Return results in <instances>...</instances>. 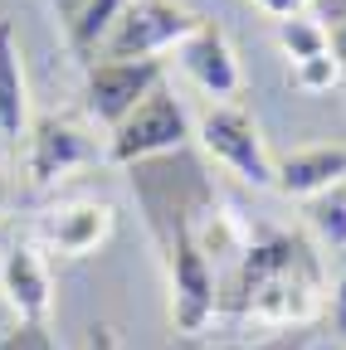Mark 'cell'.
<instances>
[{"label": "cell", "mask_w": 346, "mask_h": 350, "mask_svg": "<svg viewBox=\"0 0 346 350\" xmlns=\"http://www.w3.org/2000/svg\"><path fill=\"white\" fill-rule=\"evenodd\" d=\"M327 10H332V20H336V15H346V0H327Z\"/></svg>", "instance_id": "obj_22"}, {"label": "cell", "mask_w": 346, "mask_h": 350, "mask_svg": "<svg viewBox=\"0 0 346 350\" xmlns=\"http://www.w3.org/2000/svg\"><path fill=\"white\" fill-rule=\"evenodd\" d=\"M302 219L327 248H346V185L302 200Z\"/></svg>", "instance_id": "obj_13"}, {"label": "cell", "mask_w": 346, "mask_h": 350, "mask_svg": "<svg viewBox=\"0 0 346 350\" xmlns=\"http://www.w3.org/2000/svg\"><path fill=\"white\" fill-rule=\"evenodd\" d=\"M312 331L308 326H288V336H278V340H269V345H254V350H312Z\"/></svg>", "instance_id": "obj_18"}, {"label": "cell", "mask_w": 346, "mask_h": 350, "mask_svg": "<svg viewBox=\"0 0 346 350\" xmlns=\"http://www.w3.org/2000/svg\"><path fill=\"white\" fill-rule=\"evenodd\" d=\"M166 278H171V326L181 336H200L214 312H220V282H214L210 253L200 248V239L181 224L166 253Z\"/></svg>", "instance_id": "obj_5"}, {"label": "cell", "mask_w": 346, "mask_h": 350, "mask_svg": "<svg viewBox=\"0 0 346 350\" xmlns=\"http://www.w3.org/2000/svg\"><path fill=\"white\" fill-rule=\"evenodd\" d=\"M234 312L264 326H312L322 312V273L293 234L249 239L234 273Z\"/></svg>", "instance_id": "obj_1"}, {"label": "cell", "mask_w": 346, "mask_h": 350, "mask_svg": "<svg viewBox=\"0 0 346 350\" xmlns=\"http://www.w3.org/2000/svg\"><path fill=\"white\" fill-rule=\"evenodd\" d=\"M117 229V209L108 200H69L54 204L39 219V239H45L59 258H88L98 253Z\"/></svg>", "instance_id": "obj_10"}, {"label": "cell", "mask_w": 346, "mask_h": 350, "mask_svg": "<svg viewBox=\"0 0 346 350\" xmlns=\"http://www.w3.org/2000/svg\"><path fill=\"white\" fill-rule=\"evenodd\" d=\"M88 350H122V340H117V331L108 321H93L88 326Z\"/></svg>", "instance_id": "obj_20"}, {"label": "cell", "mask_w": 346, "mask_h": 350, "mask_svg": "<svg viewBox=\"0 0 346 350\" xmlns=\"http://www.w3.org/2000/svg\"><path fill=\"white\" fill-rule=\"evenodd\" d=\"M195 137H200V146H205L214 161H220L230 175H239L244 185H254V190H273V151H269L264 131H258V122H254L244 107H234V103H214V107L200 117Z\"/></svg>", "instance_id": "obj_3"}, {"label": "cell", "mask_w": 346, "mask_h": 350, "mask_svg": "<svg viewBox=\"0 0 346 350\" xmlns=\"http://www.w3.org/2000/svg\"><path fill=\"white\" fill-rule=\"evenodd\" d=\"M29 131V83H25V59L15 25L0 20V142L20 146Z\"/></svg>", "instance_id": "obj_12"}, {"label": "cell", "mask_w": 346, "mask_h": 350, "mask_svg": "<svg viewBox=\"0 0 346 350\" xmlns=\"http://www.w3.org/2000/svg\"><path fill=\"white\" fill-rule=\"evenodd\" d=\"M332 34V54L346 64V15H336V29H327Z\"/></svg>", "instance_id": "obj_21"}, {"label": "cell", "mask_w": 346, "mask_h": 350, "mask_svg": "<svg viewBox=\"0 0 346 350\" xmlns=\"http://www.w3.org/2000/svg\"><path fill=\"white\" fill-rule=\"evenodd\" d=\"M200 20L205 15H195L181 0H132L98 49L103 59H156L161 49H176Z\"/></svg>", "instance_id": "obj_4"}, {"label": "cell", "mask_w": 346, "mask_h": 350, "mask_svg": "<svg viewBox=\"0 0 346 350\" xmlns=\"http://www.w3.org/2000/svg\"><path fill=\"white\" fill-rule=\"evenodd\" d=\"M341 59L327 49V54H312V59H302V64H293V88H297V93H332V88L341 83Z\"/></svg>", "instance_id": "obj_16"}, {"label": "cell", "mask_w": 346, "mask_h": 350, "mask_svg": "<svg viewBox=\"0 0 346 350\" xmlns=\"http://www.w3.org/2000/svg\"><path fill=\"white\" fill-rule=\"evenodd\" d=\"M249 5H258V10L273 15V20H288V15H302V10H308V0H249Z\"/></svg>", "instance_id": "obj_19"}, {"label": "cell", "mask_w": 346, "mask_h": 350, "mask_svg": "<svg viewBox=\"0 0 346 350\" xmlns=\"http://www.w3.org/2000/svg\"><path fill=\"white\" fill-rule=\"evenodd\" d=\"M156 88H161V64L156 59H98V64H88L83 98H88V117L112 131Z\"/></svg>", "instance_id": "obj_7"}, {"label": "cell", "mask_w": 346, "mask_h": 350, "mask_svg": "<svg viewBox=\"0 0 346 350\" xmlns=\"http://www.w3.org/2000/svg\"><path fill=\"white\" fill-rule=\"evenodd\" d=\"M278 49L293 59V64H302V59H312V54H327L332 49V34H327V25L322 20H308V15H288V20H278Z\"/></svg>", "instance_id": "obj_14"}, {"label": "cell", "mask_w": 346, "mask_h": 350, "mask_svg": "<svg viewBox=\"0 0 346 350\" xmlns=\"http://www.w3.org/2000/svg\"><path fill=\"white\" fill-rule=\"evenodd\" d=\"M176 64H181V73L200 88V93H210V98H234L239 88H244V73H239V59H234V44H230V34L220 29V25H210V20H200L181 44H176Z\"/></svg>", "instance_id": "obj_8"}, {"label": "cell", "mask_w": 346, "mask_h": 350, "mask_svg": "<svg viewBox=\"0 0 346 350\" xmlns=\"http://www.w3.org/2000/svg\"><path fill=\"white\" fill-rule=\"evenodd\" d=\"M0 297L25 326H45L54 312V278L34 243H10L0 253Z\"/></svg>", "instance_id": "obj_9"}, {"label": "cell", "mask_w": 346, "mask_h": 350, "mask_svg": "<svg viewBox=\"0 0 346 350\" xmlns=\"http://www.w3.org/2000/svg\"><path fill=\"white\" fill-rule=\"evenodd\" d=\"M0 200H5V180H0Z\"/></svg>", "instance_id": "obj_23"}, {"label": "cell", "mask_w": 346, "mask_h": 350, "mask_svg": "<svg viewBox=\"0 0 346 350\" xmlns=\"http://www.w3.org/2000/svg\"><path fill=\"white\" fill-rule=\"evenodd\" d=\"M327 321H332L336 340H346V273L332 282V297H327Z\"/></svg>", "instance_id": "obj_17"}, {"label": "cell", "mask_w": 346, "mask_h": 350, "mask_svg": "<svg viewBox=\"0 0 346 350\" xmlns=\"http://www.w3.org/2000/svg\"><path fill=\"white\" fill-rule=\"evenodd\" d=\"M336 185H346V146H302L273 161V190L288 200H312Z\"/></svg>", "instance_id": "obj_11"}, {"label": "cell", "mask_w": 346, "mask_h": 350, "mask_svg": "<svg viewBox=\"0 0 346 350\" xmlns=\"http://www.w3.org/2000/svg\"><path fill=\"white\" fill-rule=\"evenodd\" d=\"M132 5V0H83V10L73 20V49L78 54H98L103 34L117 25V15Z\"/></svg>", "instance_id": "obj_15"}, {"label": "cell", "mask_w": 346, "mask_h": 350, "mask_svg": "<svg viewBox=\"0 0 346 350\" xmlns=\"http://www.w3.org/2000/svg\"><path fill=\"white\" fill-rule=\"evenodd\" d=\"M25 175H29V185L34 190H49L59 180H69L73 170L83 165H93L98 161V142H93V131L83 126L78 117H34L29 131H25Z\"/></svg>", "instance_id": "obj_6"}, {"label": "cell", "mask_w": 346, "mask_h": 350, "mask_svg": "<svg viewBox=\"0 0 346 350\" xmlns=\"http://www.w3.org/2000/svg\"><path fill=\"white\" fill-rule=\"evenodd\" d=\"M190 142V117L176 103V93H147L132 112H127L112 131H108V161L112 165H142L151 156H171Z\"/></svg>", "instance_id": "obj_2"}]
</instances>
